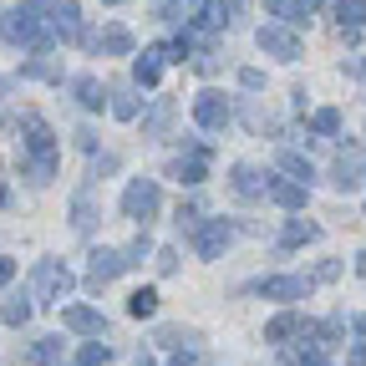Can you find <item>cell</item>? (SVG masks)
Segmentation results:
<instances>
[{
	"label": "cell",
	"mask_w": 366,
	"mask_h": 366,
	"mask_svg": "<svg viewBox=\"0 0 366 366\" xmlns=\"http://www.w3.org/2000/svg\"><path fill=\"white\" fill-rule=\"evenodd\" d=\"M168 61H173L168 46H143V56L132 61V81H137V86H158V76H163Z\"/></svg>",
	"instance_id": "7c38bea8"
},
{
	"label": "cell",
	"mask_w": 366,
	"mask_h": 366,
	"mask_svg": "<svg viewBox=\"0 0 366 366\" xmlns=\"http://www.w3.org/2000/svg\"><path fill=\"white\" fill-rule=\"evenodd\" d=\"M351 331H356V336H366V315H351Z\"/></svg>",
	"instance_id": "60d3db41"
},
{
	"label": "cell",
	"mask_w": 366,
	"mask_h": 366,
	"mask_svg": "<svg viewBox=\"0 0 366 366\" xmlns=\"http://www.w3.org/2000/svg\"><path fill=\"white\" fill-rule=\"evenodd\" d=\"M229 117H234V107H229V97H224V92L204 86L199 97H194V122H199V127H209V132H224V127H229Z\"/></svg>",
	"instance_id": "8992f818"
},
{
	"label": "cell",
	"mask_w": 366,
	"mask_h": 366,
	"mask_svg": "<svg viewBox=\"0 0 366 366\" xmlns=\"http://www.w3.org/2000/svg\"><path fill=\"white\" fill-rule=\"evenodd\" d=\"M148 254H153V239H148V234H137V239H132V244L122 249V259H127V269H132V264H143Z\"/></svg>",
	"instance_id": "d6a6232c"
},
{
	"label": "cell",
	"mask_w": 366,
	"mask_h": 366,
	"mask_svg": "<svg viewBox=\"0 0 366 366\" xmlns=\"http://www.w3.org/2000/svg\"><path fill=\"white\" fill-rule=\"evenodd\" d=\"M21 76H41V81H61V71L51 66V61H46V56H36V61H26V71Z\"/></svg>",
	"instance_id": "836d02e7"
},
{
	"label": "cell",
	"mask_w": 366,
	"mask_h": 366,
	"mask_svg": "<svg viewBox=\"0 0 366 366\" xmlns=\"http://www.w3.org/2000/svg\"><path fill=\"white\" fill-rule=\"evenodd\" d=\"M249 290L264 295V300H305L310 280H300V274H264V280H254Z\"/></svg>",
	"instance_id": "9c48e42d"
},
{
	"label": "cell",
	"mask_w": 366,
	"mask_h": 366,
	"mask_svg": "<svg viewBox=\"0 0 366 366\" xmlns=\"http://www.w3.org/2000/svg\"><path fill=\"white\" fill-rule=\"evenodd\" d=\"M6 204H11V194H6V183H0V209H6Z\"/></svg>",
	"instance_id": "ee69618b"
},
{
	"label": "cell",
	"mask_w": 366,
	"mask_h": 366,
	"mask_svg": "<svg viewBox=\"0 0 366 366\" xmlns=\"http://www.w3.org/2000/svg\"><path fill=\"white\" fill-rule=\"evenodd\" d=\"M239 81H244V86H249V92H259V86H264V76H259V71H254V66H244V71H239Z\"/></svg>",
	"instance_id": "d590c367"
},
{
	"label": "cell",
	"mask_w": 366,
	"mask_h": 366,
	"mask_svg": "<svg viewBox=\"0 0 366 366\" xmlns=\"http://www.w3.org/2000/svg\"><path fill=\"white\" fill-rule=\"evenodd\" d=\"M351 71H356V76H361V81H366V56H361V61H356V66H351Z\"/></svg>",
	"instance_id": "7bdbcfd3"
},
{
	"label": "cell",
	"mask_w": 366,
	"mask_h": 366,
	"mask_svg": "<svg viewBox=\"0 0 366 366\" xmlns=\"http://www.w3.org/2000/svg\"><path fill=\"white\" fill-rule=\"evenodd\" d=\"M107 361H112V346H107V341H86L71 366H107Z\"/></svg>",
	"instance_id": "4316f807"
},
{
	"label": "cell",
	"mask_w": 366,
	"mask_h": 366,
	"mask_svg": "<svg viewBox=\"0 0 366 366\" xmlns=\"http://www.w3.org/2000/svg\"><path fill=\"white\" fill-rule=\"evenodd\" d=\"M51 26H56V41H81V6L76 0H51Z\"/></svg>",
	"instance_id": "9a60e30c"
},
{
	"label": "cell",
	"mask_w": 366,
	"mask_h": 366,
	"mask_svg": "<svg viewBox=\"0 0 366 366\" xmlns=\"http://www.w3.org/2000/svg\"><path fill=\"white\" fill-rule=\"evenodd\" d=\"M61 326L66 331H81V336H107V320H102V310H92V305H66L61 310Z\"/></svg>",
	"instance_id": "5bb4252c"
},
{
	"label": "cell",
	"mask_w": 366,
	"mask_h": 366,
	"mask_svg": "<svg viewBox=\"0 0 366 366\" xmlns=\"http://www.w3.org/2000/svg\"><path fill=\"white\" fill-rule=\"evenodd\" d=\"M229 239H234V224H229V219H199V224H194V249H199V259H219Z\"/></svg>",
	"instance_id": "52a82bcc"
},
{
	"label": "cell",
	"mask_w": 366,
	"mask_h": 366,
	"mask_svg": "<svg viewBox=\"0 0 366 366\" xmlns=\"http://www.w3.org/2000/svg\"><path fill=\"white\" fill-rule=\"evenodd\" d=\"M336 274H341V264H336V259H326V264L315 269V280H336Z\"/></svg>",
	"instance_id": "8d00e7d4"
},
{
	"label": "cell",
	"mask_w": 366,
	"mask_h": 366,
	"mask_svg": "<svg viewBox=\"0 0 366 366\" xmlns=\"http://www.w3.org/2000/svg\"><path fill=\"white\" fill-rule=\"evenodd\" d=\"M173 366H189V356H183V361H173Z\"/></svg>",
	"instance_id": "bcb514c9"
},
{
	"label": "cell",
	"mask_w": 366,
	"mask_h": 366,
	"mask_svg": "<svg viewBox=\"0 0 366 366\" xmlns=\"http://www.w3.org/2000/svg\"><path fill=\"white\" fill-rule=\"evenodd\" d=\"M300 366H326V356H320V351H300Z\"/></svg>",
	"instance_id": "ab89813d"
},
{
	"label": "cell",
	"mask_w": 366,
	"mask_h": 366,
	"mask_svg": "<svg viewBox=\"0 0 366 366\" xmlns=\"http://www.w3.org/2000/svg\"><path fill=\"white\" fill-rule=\"evenodd\" d=\"M92 46H97V51H107V56H127V51H132V31H127V26H107Z\"/></svg>",
	"instance_id": "7402d4cb"
},
{
	"label": "cell",
	"mask_w": 366,
	"mask_h": 366,
	"mask_svg": "<svg viewBox=\"0 0 366 366\" xmlns=\"http://www.w3.org/2000/svg\"><path fill=\"white\" fill-rule=\"evenodd\" d=\"M310 132H320V137H336V132H341V112H336V107H320V112L310 117Z\"/></svg>",
	"instance_id": "f1b7e54d"
},
{
	"label": "cell",
	"mask_w": 366,
	"mask_h": 366,
	"mask_svg": "<svg viewBox=\"0 0 366 366\" xmlns=\"http://www.w3.org/2000/svg\"><path fill=\"white\" fill-rule=\"evenodd\" d=\"M305 183H295V178H269V204H280V209H305Z\"/></svg>",
	"instance_id": "2e32d148"
},
{
	"label": "cell",
	"mask_w": 366,
	"mask_h": 366,
	"mask_svg": "<svg viewBox=\"0 0 366 366\" xmlns=\"http://www.w3.org/2000/svg\"><path fill=\"white\" fill-rule=\"evenodd\" d=\"M21 148H26V178L31 183L56 178V132L46 127V117H36V112L21 117Z\"/></svg>",
	"instance_id": "7a4b0ae2"
},
{
	"label": "cell",
	"mask_w": 366,
	"mask_h": 366,
	"mask_svg": "<svg viewBox=\"0 0 366 366\" xmlns=\"http://www.w3.org/2000/svg\"><path fill=\"white\" fill-rule=\"evenodd\" d=\"M11 274H16V259H6V254H0V285H11Z\"/></svg>",
	"instance_id": "74e56055"
},
{
	"label": "cell",
	"mask_w": 366,
	"mask_h": 366,
	"mask_svg": "<svg viewBox=\"0 0 366 366\" xmlns=\"http://www.w3.org/2000/svg\"><path fill=\"white\" fill-rule=\"evenodd\" d=\"M168 178H178L183 189L204 183V178H209V153H204V148H194V153H178V158L168 163Z\"/></svg>",
	"instance_id": "8fae6325"
},
{
	"label": "cell",
	"mask_w": 366,
	"mask_h": 366,
	"mask_svg": "<svg viewBox=\"0 0 366 366\" xmlns=\"http://www.w3.org/2000/svg\"><path fill=\"white\" fill-rule=\"evenodd\" d=\"M280 168H285V173H290L295 183H305V189H310V178H315V168H310V163H305L300 153H280Z\"/></svg>",
	"instance_id": "83f0119b"
},
{
	"label": "cell",
	"mask_w": 366,
	"mask_h": 366,
	"mask_svg": "<svg viewBox=\"0 0 366 366\" xmlns=\"http://www.w3.org/2000/svg\"><path fill=\"white\" fill-rule=\"evenodd\" d=\"M315 6L320 0H269V16H280L285 26H300V21L315 16Z\"/></svg>",
	"instance_id": "ffe728a7"
},
{
	"label": "cell",
	"mask_w": 366,
	"mask_h": 366,
	"mask_svg": "<svg viewBox=\"0 0 366 366\" xmlns=\"http://www.w3.org/2000/svg\"><path fill=\"white\" fill-rule=\"evenodd\" d=\"M346 361H351V366H366V341H361V346H351V351H346Z\"/></svg>",
	"instance_id": "f35d334b"
},
{
	"label": "cell",
	"mask_w": 366,
	"mask_h": 366,
	"mask_svg": "<svg viewBox=\"0 0 366 366\" xmlns=\"http://www.w3.org/2000/svg\"><path fill=\"white\" fill-rule=\"evenodd\" d=\"M310 239H320V224H310V219H290V224L280 229V244H285V249L310 244Z\"/></svg>",
	"instance_id": "cb8c5ba5"
},
{
	"label": "cell",
	"mask_w": 366,
	"mask_h": 366,
	"mask_svg": "<svg viewBox=\"0 0 366 366\" xmlns=\"http://www.w3.org/2000/svg\"><path fill=\"white\" fill-rule=\"evenodd\" d=\"M229 189H234V199H264V194H269V173H259L254 163H234Z\"/></svg>",
	"instance_id": "4fadbf2b"
},
{
	"label": "cell",
	"mask_w": 366,
	"mask_h": 366,
	"mask_svg": "<svg viewBox=\"0 0 366 366\" xmlns=\"http://www.w3.org/2000/svg\"><path fill=\"white\" fill-rule=\"evenodd\" d=\"M71 97H76L86 112H102L107 92H102V81H97V76H76V81H71Z\"/></svg>",
	"instance_id": "44dd1931"
},
{
	"label": "cell",
	"mask_w": 366,
	"mask_h": 366,
	"mask_svg": "<svg viewBox=\"0 0 366 366\" xmlns=\"http://www.w3.org/2000/svg\"><path fill=\"white\" fill-rule=\"evenodd\" d=\"M361 178H366V163H361L356 153H346V158L336 163V173H331V183H336V194H351V189H361Z\"/></svg>",
	"instance_id": "d6986e66"
},
{
	"label": "cell",
	"mask_w": 366,
	"mask_h": 366,
	"mask_svg": "<svg viewBox=\"0 0 366 366\" xmlns=\"http://www.w3.org/2000/svg\"><path fill=\"white\" fill-rule=\"evenodd\" d=\"M300 331H305V320H300L295 310H285V315H274L269 326H264V341L280 346V341H290V336H300Z\"/></svg>",
	"instance_id": "603a6c76"
},
{
	"label": "cell",
	"mask_w": 366,
	"mask_h": 366,
	"mask_svg": "<svg viewBox=\"0 0 366 366\" xmlns=\"http://www.w3.org/2000/svg\"><path fill=\"white\" fill-rule=\"evenodd\" d=\"M0 36L11 46H26V51L46 56L56 46V26H51V0H21V6L0 21Z\"/></svg>",
	"instance_id": "6da1fadb"
},
{
	"label": "cell",
	"mask_w": 366,
	"mask_h": 366,
	"mask_svg": "<svg viewBox=\"0 0 366 366\" xmlns=\"http://www.w3.org/2000/svg\"><path fill=\"white\" fill-rule=\"evenodd\" d=\"M31 366H61V336H41L31 346Z\"/></svg>",
	"instance_id": "484cf974"
},
{
	"label": "cell",
	"mask_w": 366,
	"mask_h": 366,
	"mask_svg": "<svg viewBox=\"0 0 366 366\" xmlns=\"http://www.w3.org/2000/svg\"><path fill=\"white\" fill-rule=\"evenodd\" d=\"M168 122H173V102H168V97H158V102L148 107V117H143V132H148V137H163V132H168Z\"/></svg>",
	"instance_id": "d4e9b609"
},
{
	"label": "cell",
	"mask_w": 366,
	"mask_h": 366,
	"mask_svg": "<svg viewBox=\"0 0 366 366\" xmlns=\"http://www.w3.org/2000/svg\"><path fill=\"white\" fill-rule=\"evenodd\" d=\"M254 46H259L264 56H274V61H295L300 56V36L290 26H259L254 31Z\"/></svg>",
	"instance_id": "ba28073f"
},
{
	"label": "cell",
	"mask_w": 366,
	"mask_h": 366,
	"mask_svg": "<svg viewBox=\"0 0 366 366\" xmlns=\"http://www.w3.org/2000/svg\"><path fill=\"white\" fill-rule=\"evenodd\" d=\"M86 259H92V264H86V285H92V290H102L107 280H117V274L127 269L122 249H92Z\"/></svg>",
	"instance_id": "30bf717a"
},
{
	"label": "cell",
	"mask_w": 366,
	"mask_h": 366,
	"mask_svg": "<svg viewBox=\"0 0 366 366\" xmlns=\"http://www.w3.org/2000/svg\"><path fill=\"white\" fill-rule=\"evenodd\" d=\"M137 366H153V356H137Z\"/></svg>",
	"instance_id": "f6af8a7d"
},
{
	"label": "cell",
	"mask_w": 366,
	"mask_h": 366,
	"mask_svg": "<svg viewBox=\"0 0 366 366\" xmlns=\"http://www.w3.org/2000/svg\"><path fill=\"white\" fill-rule=\"evenodd\" d=\"M107 6H122V0H107Z\"/></svg>",
	"instance_id": "7dc6e473"
},
{
	"label": "cell",
	"mask_w": 366,
	"mask_h": 366,
	"mask_svg": "<svg viewBox=\"0 0 366 366\" xmlns=\"http://www.w3.org/2000/svg\"><path fill=\"white\" fill-rule=\"evenodd\" d=\"M107 107H112V117H122V122L137 117V97H132V92H112V102H107Z\"/></svg>",
	"instance_id": "4dcf8cb0"
},
{
	"label": "cell",
	"mask_w": 366,
	"mask_h": 366,
	"mask_svg": "<svg viewBox=\"0 0 366 366\" xmlns=\"http://www.w3.org/2000/svg\"><path fill=\"white\" fill-rule=\"evenodd\" d=\"M356 274H361V280H366V249L356 254Z\"/></svg>",
	"instance_id": "b9f144b4"
},
{
	"label": "cell",
	"mask_w": 366,
	"mask_h": 366,
	"mask_svg": "<svg viewBox=\"0 0 366 366\" xmlns=\"http://www.w3.org/2000/svg\"><path fill=\"white\" fill-rule=\"evenodd\" d=\"M163 16H173V21H183L194 36H214V31H224V0H168L163 6Z\"/></svg>",
	"instance_id": "3957f363"
},
{
	"label": "cell",
	"mask_w": 366,
	"mask_h": 366,
	"mask_svg": "<svg viewBox=\"0 0 366 366\" xmlns=\"http://www.w3.org/2000/svg\"><path fill=\"white\" fill-rule=\"evenodd\" d=\"M26 320H31V295L6 300V326H26Z\"/></svg>",
	"instance_id": "1f68e13d"
},
{
	"label": "cell",
	"mask_w": 366,
	"mask_h": 366,
	"mask_svg": "<svg viewBox=\"0 0 366 366\" xmlns=\"http://www.w3.org/2000/svg\"><path fill=\"white\" fill-rule=\"evenodd\" d=\"M336 31L341 36L366 31V0H336Z\"/></svg>",
	"instance_id": "ac0fdd59"
},
{
	"label": "cell",
	"mask_w": 366,
	"mask_h": 366,
	"mask_svg": "<svg viewBox=\"0 0 366 366\" xmlns=\"http://www.w3.org/2000/svg\"><path fill=\"white\" fill-rule=\"evenodd\" d=\"M158 269L173 274V269H178V249H158Z\"/></svg>",
	"instance_id": "e575fe53"
},
{
	"label": "cell",
	"mask_w": 366,
	"mask_h": 366,
	"mask_svg": "<svg viewBox=\"0 0 366 366\" xmlns=\"http://www.w3.org/2000/svg\"><path fill=\"white\" fill-rule=\"evenodd\" d=\"M153 310H158V290H132V295H127V315L143 320V315H153Z\"/></svg>",
	"instance_id": "f546056e"
},
{
	"label": "cell",
	"mask_w": 366,
	"mask_h": 366,
	"mask_svg": "<svg viewBox=\"0 0 366 366\" xmlns=\"http://www.w3.org/2000/svg\"><path fill=\"white\" fill-rule=\"evenodd\" d=\"M66 295H71V269H66L61 259H41L36 274H31V300L56 305V300H66Z\"/></svg>",
	"instance_id": "277c9868"
},
{
	"label": "cell",
	"mask_w": 366,
	"mask_h": 366,
	"mask_svg": "<svg viewBox=\"0 0 366 366\" xmlns=\"http://www.w3.org/2000/svg\"><path fill=\"white\" fill-rule=\"evenodd\" d=\"M158 209H163V194H158L153 178H132L122 189V219H137L148 229V219H158Z\"/></svg>",
	"instance_id": "5b68a950"
},
{
	"label": "cell",
	"mask_w": 366,
	"mask_h": 366,
	"mask_svg": "<svg viewBox=\"0 0 366 366\" xmlns=\"http://www.w3.org/2000/svg\"><path fill=\"white\" fill-rule=\"evenodd\" d=\"M92 224H97V209H92V178H86L71 199V229L76 234H92Z\"/></svg>",
	"instance_id": "e0dca14e"
}]
</instances>
